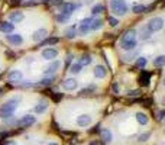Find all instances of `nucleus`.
I'll use <instances>...</instances> for the list:
<instances>
[{
  "label": "nucleus",
  "mask_w": 165,
  "mask_h": 145,
  "mask_svg": "<svg viewBox=\"0 0 165 145\" xmlns=\"http://www.w3.org/2000/svg\"><path fill=\"white\" fill-rule=\"evenodd\" d=\"M81 70H83V65H81L80 63L71 64V67H70V72H71V74H78Z\"/></svg>",
  "instance_id": "nucleus-23"
},
{
  "label": "nucleus",
  "mask_w": 165,
  "mask_h": 145,
  "mask_svg": "<svg viewBox=\"0 0 165 145\" xmlns=\"http://www.w3.org/2000/svg\"><path fill=\"white\" fill-rule=\"evenodd\" d=\"M3 145H18V144H16L14 141H6V142H5Z\"/></svg>",
  "instance_id": "nucleus-41"
},
{
  "label": "nucleus",
  "mask_w": 165,
  "mask_h": 145,
  "mask_svg": "<svg viewBox=\"0 0 165 145\" xmlns=\"http://www.w3.org/2000/svg\"><path fill=\"white\" fill-rule=\"evenodd\" d=\"M76 9H77V5H74V3H62L61 12H60V13L67 14V16H71V14L74 13V10Z\"/></svg>",
  "instance_id": "nucleus-14"
},
{
  "label": "nucleus",
  "mask_w": 165,
  "mask_h": 145,
  "mask_svg": "<svg viewBox=\"0 0 165 145\" xmlns=\"http://www.w3.org/2000/svg\"><path fill=\"white\" fill-rule=\"evenodd\" d=\"M68 20H70V16H67V14L60 13L57 16V22H58V23H67Z\"/></svg>",
  "instance_id": "nucleus-31"
},
{
  "label": "nucleus",
  "mask_w": 165,
  "mask_h": 145,
  "mask_svg": "<svg viewBox=\"0 0 165 145\" xmlns=\"http://www.w3.org/2000/svg\"><path fill=\"white\" fill-rule=\"evenodd\" d=\"M90 63H91V57H90L89 54H83V57H81L80 64H81V65H89Z\"/></svg>",
  "instance_id": "nucleus-30"
},
{
  "label": "nucleus",
  "mask_w": 165,
  "mask_h": 145,
  "mask_svg": "<svg viewBox=\"0 0 165 145\" xmlns=\"http://www.w3.org/2000/svg\"><path fill=\"white\" fill-rule=\"evenodd\" d=\"M91 122H93V119L90 115H80L77 118V125L80 128H85V126L91 125Z\"/></svg>",
  "instance_id": "nucleus-15"
},
{
  "label": "nucleus",
  "mask_w": 165,
  "mask_h": 145,
  "mask_svg": "<svg viewBox=\"0 0 165 145\" xmlns=\"http://www.w3.org/2000/svg\"><path fill=\"white\" fill-rule=\"evenodd\" d=\"M41 55H42L43 60H47V61H52V60H55V58L58 57V49L51 48V47H49V48L42 49Z\"/></svg>",
  "instance_id": "nucleus-8"
},
{
  "label": "nucleus",
  "mask_w": 165,
  "mask_h": 145,
  "mask_svg": "<svg viewBox=\"0 0 165 145\" xmlns=\"http://www.w3.org/2000/svg\"><path fill=\"white\" fill-rule=\"evenodd\" d=\"M65 36H67V38H70V39L76 38V36H77L76 26H70V28H67V31H65Z\"/></svg>",
  "instance_id": "nucleus-24"
},
{
  "label": "nucleus",
  "mask_w": 165,
  "mask_h": 145,
  "mask_svg": "<svg viewBox=\"0 0 165 145\" xmlns=\"http://www.w3.org/2000/svg\"><path fill=\"white\" fill-rule=\"evenodd\" d=\"M58 41H60L58 38L45 39V41H42V47H51V45H55V44H58Z\"/></svg>",
  "instance_id": "nucleus-28"
},
{
  "label": "nucleus",
  "mask_w": 165,
  "mask_h": 145,
  "mask_svg": "<svg viewBox=\"0 0 165 145\" xmlns=\"http://www.w3.org/2000/svg\"><path fill=\"white\" fill-rule=\"evenodd\" d=\"M165 64V57L164 55H159V57H156L154 60V67H162Z\"/></svg>",
  "instance_id": "nucleus-26"
},
{
  "label": "nucleus",
  "mask_w": 165,
  "mask_h": 145,
  "mask_svg": "<svg viewBox=\"0 0 165 145\" xmlns=\"http://www.w3.org/2000/svg\"><path fill=\"white\" fill-rule=\"evenodd\" d=\"M6 41L10 44V45H13V47H19L23 44V38H22V35L19 34H7L6 35Z\"/></svg>",
  "instance_id": "nucleus-7"
},
{
  "label": "nucleus",
  "mask_w": 165,
  "mask_h": 145,
  "mask_svg": "<svg viewBox=\"0 0 165 145\" xmlns=\"http://www.w3.org/2000/svg\"><path fill=\"white\" fill-rule=\"evenodd\" d=\"M138 68H143L146 65V58H143V57H139L138 58V61H136V64H135Z\"/></svg>",
  "instance_id": "nucleus-34"
},
{
  "label": "nucleus",
  "mask_w": 165,
  "mask_h": 145,
  "mask_svg": "<svg viewBox=\"0 0 165 145\" xmlns=\"http://www.w3.org/2000/svg\"><path fill=\"white\" fill-rule=\"evenodd\" d=\"M100 138H101V141L103 142H106V144H109V142H112V139H113V135H112V130L110 129H103L101 132H100Z\"/></svg>",
  "instance_id": "nucleus-18"
},
{
  "label": "nucleus",
  "mask_w": 165,
  "mask_h": 145,
  "mask_svg": "<svg viewBox=\"0 0 165 145\" xmlns=\"http://www.w3.org/2000/svg\"><path fill=\"white\" fill-rule=\"evenodd\" d=\"M112 89H113V93H114V94H119V92H120V87H119L118 83H114L113 86H112Z\"/></svg>",
  "instance_id": "nucleus-37"
},
{
  "label": "nucleus",
  "mask_w": 165,
  "mask_h": 145,
  "mask_svg": "<svg viewBox=\"0 0 165 145\" xmlns=\"http://www.w3.org/2000/svg\"><path fill=\"white\" fill-rule=\"evenodd\" d=\"M110 10L118 16H123L127 12V5L125 0H110Z\"/></svg>",
  "instance_id": "nucleus-3"
},
{
  "label": "nucleus",
  "mask_w": 165,
  "mask_h": 145,
  "mask_svg": "<svg viewBox=\"0 0 165 145\" xmlns=\"http://www.w3.org/2000/svg\"><path fill=\"white\" fill-rule=\"evenodd\" d=\"M103 28V20L96 18V19H91V23H90V31H99V29Z\"/></svg>",
  "instance_id": "nucleus-20"
},
{
  "label": "nucleus",
  "mask_w": 165,
  "mask_h": 145,
  "mask_svg": "<svg viewBox=\"0 0 165 145\" xmlns=\"http://www.w3.org/2000/svg\"><path fill=\"white\" fill-rule=\"evenodd\" d=\"M90 145H100L99 142H96V141H93V142H90Z\"/></svg>",
  "instance_id": "nucleus-42"
},
{
  "label": "nucleus",
  "mask_w": 165,
  "mask_h": 145,
  "mask_svg": "<svg viewBox=\"0 0 165 145\" xmlns=\"http://www.w3.org/2000/svg\"><path fill=\"white\" fill-rule=\"evenodd\" d=\"M148 31L151 32V34H154V32H158V31H161V29L164 28V19L161 18V16H156V18H154V19H151L149 22H148Z\"/></svg>",
  "instance_id": "nucleus-4"
},
{
  "label": "nucleus",
  "mask_w": 165,
  "mask_h": 145,
  "mask_svg": "<svg viewBox=\"0 0 165 145\" xmlns=\"http://www.w3.org/2000/svg\"><path fill=\"white\" fill-rule=\"evenodd\" d=\"M35 122H36L35 116L26 115V116H22L19 121L16 122V126H19V128H29V126H32Z\"/></svg>",
  "instance_id": "nucleus-5"
},
{
  "label": "nucleus",
  "mask_w": 165,
  "mask_h": 145,
  "mask_svg": "<svg viewBox=\"0 0 165 145\" xmlns=\"http://www.w3.org/2000/svg\"><path fill=\"white\" fill-rule=\"evenodd\" d=\"M149 138H151V132H143L138 136V142H146Z\"/></svg>",
  "instance_id": "nucleus-29"
},
{
  "label": "nucleus",
  "mask_w": 165,
  "mask_h": 145,
  "mask_svg": "<svg viewBox=\"0 0 165 145\" xmlns=\"http://www.w3.org/2000/svg\"><path fill=\"white\" fill-rule=\"evenodd\" d=\"M38 2L36 0H32V2H25V6H36Z\"/></svg>",
  "instance_id": "nucleus-39"
},
{
  "label": "nucleus",
  "mask_w": 165,
  "mask_h": 145,
  "mask_svg": "<svg viewBox=\"0 0 165 145\" xmlns=\"http://www.w3.org/2000/svg\"><path fill=\"white\" fill-rule=\"evenodd\" d=\"M54 80H55V77H54V76H47L45 78H42V80H41V86H51Z\"/></svg>",
  "instance_id": "nucleus-27"
},
{
  "label": "nucleus",
  "mask_w": 165,
  "mask_h": 145,
  "mask_svg": "<svg viewBox=\"0 0 165 145\" xmlns=\"http://www.w3.org/2000/svg\"><path fill=\"white\" fill-rule=\"evenodd\" d=\"M14 31V25L12 22H0V32L3 34H12Z\"/></svg>",
  "instance_id": "nucleus-17"
},
{
  "label": "nucleus",
  "mask_w": 165,
  "mask_h": 145,
  "mask_svg": "<svg viewBox=\"0 0 165 145\" xmlns=\"http://www.w3.org/2000/svg\"><path fill=\"white\" fill-rule=\"evenodd\" d=\"M20 102V97H13V99H10L7 100L6 103H3L2 106H0V118L2 119H7L10 116L14 113V110L18 109V103Z\"/></svg>",
  "instance_id": "nucleus-2"
},
{
  "label": "nucleus",
  "mask_w": 165,
  "mask_h": 145,
  "mask_svg": "<svg viewBox=\"0 0 165 145\" xmlns=\"http://www.w3.org/2000/svg\"><path fill=\"white\" fill-rule=\"evenodd\" d=\"M138 45V41H136V31L135 29H130L127 31L126 34L122 36L120 39V48L123 51H133L136 48Z\"/></svg>",
  "instance_id": "nucleus-1"
},
{
  "label": "nucleus",
  "mask_w": 165,
  "mask_h": 145,
  "mask_svg": "<svg viewBox=\"0 0 165 145\" xmlns=\"http://www.w3.org/2000/svg\"><path fill=\"white\" fill-rule=\"evenodd\" d=\"M90 23H91V18H84L81 20L80 26H78V34L80 35H87L90 32Z\"/></svg>",
  "instance_id": "nucleus-11"
},
{
  "label": "nucleus",
  "mask_w": 165,
  "mask_h": 145,
  "mask_svg": "<svg viewBox=\"0 0 165 145\" xmlns=\"http://www.w3.org/2000/svg\"><path fill=\"white\" fill-rule=\"evenodd\" d=\"M23 19L25 14L20 10H13L12 13H9V22H12V23H20Z\"/></svg>",
  "instance_id": "nucleus-12"
},
{
  "label": "nucleus",
  "mask_w": 165,
  "mask_h": 145,
  "mask_svg": "<svg viewBox=\"0 0 165 145\" xmlns=\"http://www.w3.org/2000/svg\"><path fill=\"white\" fill-rule=\"evenodd\" d=\"M93 74H94L96 78H104L107 76V70L104 65H96L94 70H93Z\"/></svg>",
  "instance_id": "nucleus-16"
},
{
  "label": "nucleus",
  "mask_w": 165,
  "mask_h": 145,
  "mask_svg": "<svg viewBox=\"0 0 165 145\" xmlns=\"http://www.w3.org/2000/svg\"><path fill=\"white\" fill-rule=\"evenodd\" d=\"M7 80L13 84H18V83L23 81V72L20 70H12V71L7 74Z\"/></svg>",
  "instance_id": "nucleus-6"
},
{
  "label": "nucleus",
  "mask_w": 165,
  "mask_h": 145,
  "mask_svg": "<svg viewBox=\"0 0 165 145\" xmlns=\"http://www.w3.org/2000/svg\"><path fill=\"white\" fill-rule=\"evenodd\" d=\"M48 145H58L57 142H51V144H48Z\"/></svg>",
  "instance_id": "nucleus-43"
},
{
  "label": "nucleus",
  "mask_w": 165,
  "mask_h": 145,
  "mask_svg": "<svg viewBox=\"0 0 165 145\" xmlns=\"http://www.w3.org/2000/svg\"><path fill=\"white\" fill-rule=\"evenodd\" d=\"M104 12V5H100V3H97V5H94L93 7H91V13L93 14H100Z\"/></svg>",
  "instance_id": "nucleus-25"
},
{
  "label": "nucleus",
  "mask_w": 165,
  "mask_h": 145,
  "mask_svg": "<svg viewBox=\"0 0 165 145\" xmlns=\"http://www.w3.org/2000/svg\"><path fill=\"white\" fill-rule=\"evenodd\" d=\"M145 10H146V7H145V6H142V5H135L132 7V12H133V13H143Z\"/></svg>",
  "instance_id": "nucleus-32"
},
{
  "label": "nucleus",
  "mask_w": 165,
  "mask_h": 145,
  "mask_svg": "<svg viewBox=\"0 0 165 145\" xmlns=\"http://www.w3.org/2000/svg\"><path fill=\"white\" fill-rule=\"evenodd\" d=\"M77 87H78V81H77L76 78H65V80L62 81V89H64V90L72 92V90H76Z\"/></svg>",
  "instance_id": "nucleus-10"
},
{
  "label": "nucleus",
  "mask_w": 165,
  "mask_h": 145,
  "mask_svg": "<svg viewBox=\"0 0 165 145\" xmlns=\"http://www.w3.org/2000/svg\"><path fill=\"white\" fill-rule=\"evenodd\" d=\"M49 5H60L61 6L62 5V0H47Z\"/></svg>",
  "instance_id": "nucleus-38"
},
{
  "label": "nucleus",
  "mask_w": 165,
  "mask_h": 145,
  "mask_svg": "<svg viewBox=\"0 0 165 145\" xmlns=\"http://www.w3.org/2000/svg\"><path fill=\"white\" fill-rule=\"evenodd\" d=\"M139 38H141L142 41H146V39L151 38V32L148 31V28H141V31H139Z\"/></svg>",
  "instance_id": "nucleus-22"
},
{
  "label": "nucleus",
  "mask_w": 165,
  "mask_h": 145,
  "mask_svg": "<svg viewBox=\"0 0 165 145\" xmlns=\"http://www.w3.org/2000/svg\"><path fill=\"white\" fill-rule=\"evenodd\" d=\"M96 89H97V87H96L94 84H91V86L84 87V89L81 90V93H83V94H89V93H91V92H96Z\"/></svg>",
  "instance_id": "nucleus-33"
},
{
  "label": "nucleus",
  "mask_w": 165,
  "mask_h": 145,
  "mask_svg": "<svg viewBox=\"0 0 165 145\" xmlns=\"http://www.w3.org/2000/svg\"><path fill=\"white\" fill-rule=\"evenodd\" d=\"M48 109V100H45V99H42V100L39 102L38 105L35 106V113H38V115H41V113H43V112Z\"/></svg>",
  "instance_id": "nucleus-19"
},
{
  "label": "nucleus",
  "mask_w": 165,
  "mask_h": 145,
  "mask_svg": "<svg viewBox=\"0 0 165 145\" xmlns=\"http://www.w3.org/2000/svg\"><path fill=\"white\" fill-rule=\"evenodd\" d=\"M107 22H109V25H110V26H118V23H119V20L116 19V18H109L107 19Z\"/></svg>",
  "instance_id": "nucleus-35"
},
{
  "label": "nucleus",
  "mask_w": 165,
  "mask_h": 145,
  "mask_svg": "<svg viewBox=\"0 0 165 145\" xmlns=\"http://www.w3.org/2000/svg\"><path fill=\"white\" fill-rule=\"evenodd\" d=\"M61 68V61H57V60H52V63L49 64L45 70V76H54L55 72Z\"/></svg>",
  "instance_id": "nucleus-9"
},
{
  "label": "nucleus",
  "mask_w": 165,
  "mask_h": 145,
  "mask_svg": "<svg viewBox=\"0 0 165 145\" xmlns=\"http://www.w3.org/2000/svg\"><path fill=\"white\" fill-rule=\"evenodd\" d=\"M47 36H48V31L45 28H41V29H38V31L33 32L32 39L35 42H42L43 39H47Z\"/></svg>",
  "instance_id": "nucleus-13"
},
{
  "label": "nucleus",
  "mask_w": 165,
  "mask_h": 145,
  "mask_svg": "<svg viewBox=\"0 0 165 145\" xmlns=\"http://www.w3.org/2000/svg\"><path fill=\"white\" fill-rule=\"evenodd\" d=\"M164 116H165V112L161 110L159 112V116H158V119H159V121H162V119H164Z\"/></svg>",
  "instance_id": "nucleus-40"
},
{
  "label": "nucleus",
  "mask_w": 165,
  "mask_h": 145,
  "mask_svg": "<svg viewBox=\"0 0 165 145\" xmlns=\"http://www.w3.org/2000/svg\"><path fill=\"white\" fill-rule=\"evenodd\" d=\"M136 121H138V123H139V125H148L149 119H148V116H146L145 113L138 112V113H136Z\"/></svg>",
  "instance_id": "nucleus-21"
},
{
  "label": "nucleus",
  "mask_w": 165,
  "mask_h": 145,
  "mask_svg": "<svg viewBox=\"0 0 165 145\" xmlns=\"http://www.w3.org/2000/svg\"><path fill=\"white\" fill-rule=\"evenodd\" d=\"M141 94V90H129L127 92V96L129 97H135V96H139Z\"/></svg>",
  "instance_id": "nucleus-36"
}]
</instances>
